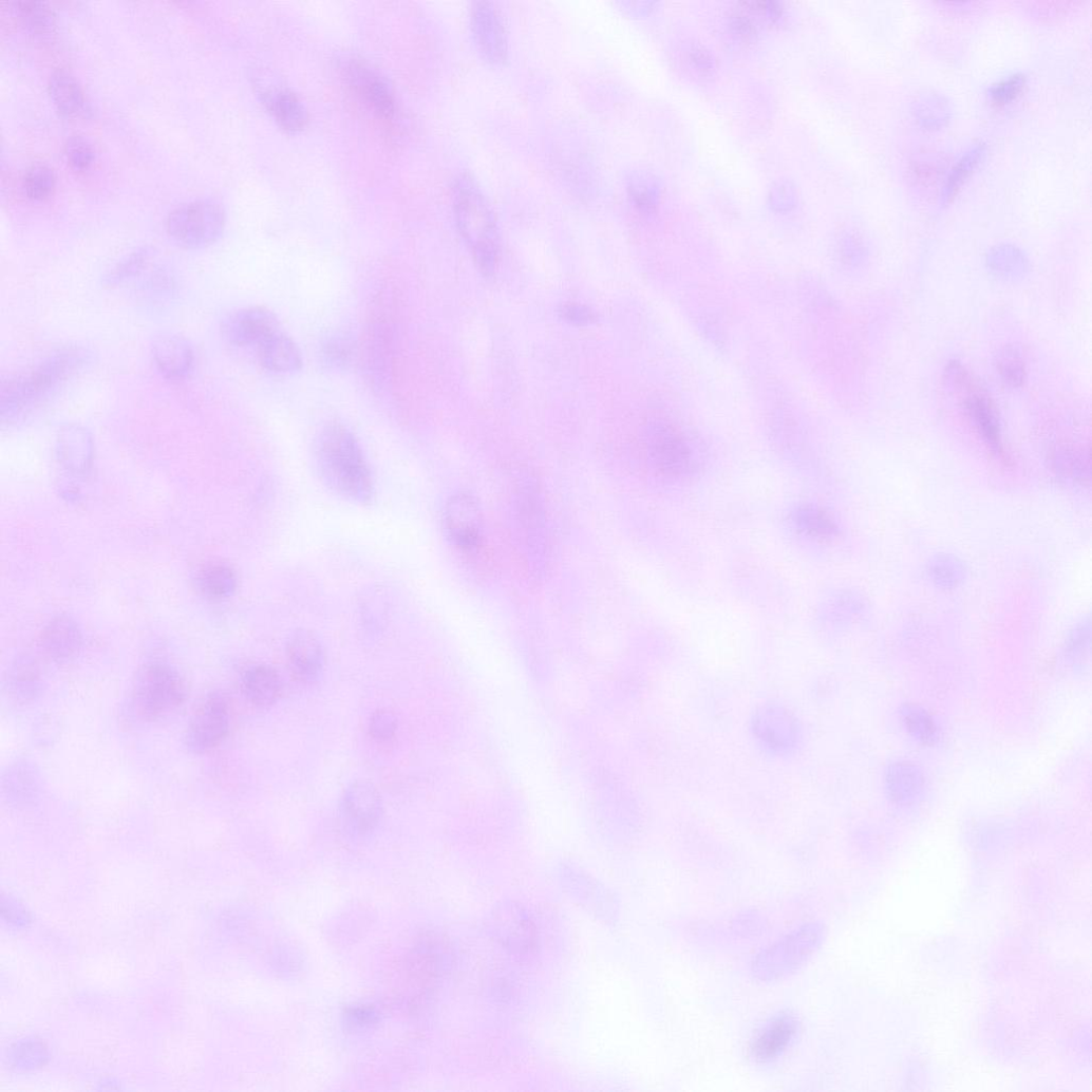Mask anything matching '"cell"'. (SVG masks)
<instances>
[{"label":"cell","mask_w":1092,"mask_h":1092,"mask_svg":"<svg viewBox=\"0 0 1092 1092\" xmlns=\"http://www.w3.org/2000/svg\"><path fill=\"white\" fill-rule=\"evenodd\" d=\"M323 483L340 496L361 503L374 497L373 475L355 434L344 425L331 423L319 433L315 447Z\"/></svg>","instance_id":"1"},{"label":"cell","mask_w":1092,"mask_h":1092,"mask_svg":"<svg viewBox=\"0 0 1092 1092\" xmlns=\"http://www.w3.org/2000/svg\"><path fill=\"white\" fill-rule=\"evenodd\" d=\"M454 209L458 230L477 268L484 276L492 277L500 262L498 229L487 199L470 175H463L456 181Z\"/></svg>","instance_id":"2"},{"label":"cell","mask_w":1092,"mask_h":1092,"mask_svg":"<svg viewBox=\"0 0 1092 1092\" xmlns=\"http://www.w3.org/2000/svg\"><path fill=\"white\" fill-rule=\"evenodd\" d=\"M226 226L223 207L211 200H195L180 205L168 215L167 232L187 249L208 247L220 240Z\"/></svg>","instance_id":"3"},{"label":"cell","mask_w":1092,"mask_h":1092,"mask_svg":"<svg viewBox=\"0 0 1092 1092\" xmlns=\"http://www.w3.org/2000/svg\"><path fill=\"white\" fill-rule=\"evenodd\" d=\"M82 363L77 353H61L27 374L4 381L2 414L13 416L32 406Z\"/></svg>","instance_id":"4"},{"label":"cell","mask_w":1092,"mask_h":1092,"mask_svg":"<svg viewBox=\"0 0 1092 1092\" xmlns=\"http://www.w3.org/2000/svg\"><path fill=\"white\" fill-rule=\"evenodd\" d=\"M133 696L139 715L156 720L177 710L185 701L186 692L182 678L173 669L153 664L140 673Z\"/></svg>","instance_id":"5"},{"label":"cell","mask_w":1092,"mask_h":1092,"mask_svg":"<svg viewBox=\"0 0 1092 1092\" xmlns=\"http://www.w3.org/2000/svg\"><path fill=\"white\" fill-rule=\"evenodd\" d=\"M230 709L226 698L211 694L193 713L185 736L186 746L202 753L220 746L230 732Z\"/></svg>","instance_id":"6"},{"label":"cell","mask_w":1092,"mask_h":1092,"mask_svg":"<svg viewBox=\"0 0 1092 1092\" xmlns=\"http://www.w3.org/2000/svg\"><path fill=\"white\" fill-rule=\"evenodd\" d=\"M345 77L353 93L368 111L382 124H392L396 116V102L389 84L362 60L354 59L346 64Z\"/></svg>","instance_id":"7"},{"label":"cell","mask_w":1092,"mask_h":1092,"mask_svg":"<svg viewBox=\"0 0 1092 1092\" xmlns=\"http://www.w3.org/2000/svg\"><path fill=\"white\" fill-rule=\"evenodd\" d=\"M647 453L660 472L681 476L695 470L693 451L684 436L673 426L655 423L648 430Z\"/></svg>","instance_id":"8"},{"label":"cell","mask_w":1092,"mask_h":1092,"mask_svg":"<svg viewBox=\"0 0 1092 1092\" xmlns=\"http://www.w3.org/2000/svg\"><path fill=\"white\" fill-rule=\"evenodd\" d=\"M950 373L964 388V408L982 438L997 454H1003L1001 429L996 407L986 392L959 365L954 364Z\"/></svg>","instance_id":"9"},{"label":"cell","mask_w":1092,"mask_h":1092,"mask_svg":"<svg viewBox=\"0 0 1092 1092\" xmlns=\"http://www.w3.org/2000/svg\"><path fill=\"white\" fill-rule=\"evenodd\" d=\"M445 524L454 543L464 551L477 548L483 539L484 516L477 500L470 493L452 496L445 511Z\"/></svg>","instance_id":"10"},{"label":"cell","mask_w":1092,"mask_h":1092,"mask_svg":"<svg viewBox=\"0 0 1092 1092\" xmlns=\"http://www.w3.org/2000/svg\"><path fill=\"white\" fill-rule=\"evenodd\" d=\"M471 25L475 44L483 58L492 64H503L508 59V40L503 19L496 6L490 2H476L471 12Z\"/></svg>","instance_id":"11"},{"label":"cell","mask_w":1092,"mask_h":1092,"mask_svg":"<svg viewBox=\"0 0 1092 1092\" xmlns=\"http://www.w3.org/2000/svg\"><path fill=\"white\" fill-rule=\"evenodd\" d=\"M227 340L237 347H252L256 351L281 332L276 315L261 306L241 309L225 323Z\"/></svg>","instance_id":"12"},{"label":"cell","mask_w":1092,"mask_h":1092,"mask_svg":"<svg viewBox=\"0 0 1092 1092\" xmlns=\"http://www.w3.org/2000/svg\"><path fill=\"white\" fill-rule=\"evenodd\" d=\"M754 736L774 753H789L799 739L797 720L785 709L766 707L757 711L752 720Z\"/></svg>","instance_id":"13"},{"label":"cell","mask_w":1092,"mask_h":1092,"mask_svg":"<svg viewBox=\"0 0 1092 1092\" xmlns=\"http://www.w3.org/2000/svg\"><path fill=\"white\" fill-rule=\"evenodd\" d=\"M799 1022L791 1013H780L764 1024L750 1042V1054L759 1063L780 1058L796 1040Z\"/></svg>","instance_id":"14"},{"label":"cell","mask_w":1092,"mask_h":1092,"mask_svg":"<svg viewBox=\"0 0 1092 1092\" xmlns=\"http://www.w3.org/2000/svg\"><path fill=\"white\" fill-rule=\"evenodd\" d=\"M344 812L353 827L361 833L373 831L382 815L381 797L373 784L358 782L345 793Z\"/></svg>","instance_id":"15"},{"label":"cell","mask_w":1092,"mask_h":1092,"mask_svg":"<svg viewBox=\"0 0 1092 1092\" xmlns=\"http://www.w3.org/2000/svg\"><path fill=\"white\" fill-rule=\"evenodd\" d=\"M287 660L294 677L301 682H312L320 674L324 655L321 642L315 634L301 629L294 633L287 643Z\"/></svg>","instance_id":"16"},{"label":"cell","mask_w":1092,"mask_h":1092,"mask_svg":"<svg viewBox=\"0 0 1092 1092\" xmlns=\"http://www.w3.org/2000/svg\"><path fill=\"white\" fill-rule=\"evenodd\" d=\"M157 370L167 379L181 380L190 373L194 357L189 343L176 335H162L152 346Z\"/></svg>","instance_id":"17"},{"label":"cell","mask_w":1092,"mask_h":1092,"mask_svg":"<svg viewBox=\"0 0 1092 1092\" xmlns=\"http://www.w3.org/2000/svg\"><path fill=\"white\" fill-rule=\"evenodd\" d=\"M82 644L77 624L67 617L53 620L43 630L41 645L49 658L58 663H68L77 658Z\"/></svg>","instance_id":"18"},{"label":"cell","mask_w":1092,"mask_h":1092,"mask_svg":"<svg viewBox=\"0 0 1092 1092\" xmlns=\"http://www.w3.org/2000/svg\"><path fill=\"white\" fill-rule=\"evenodd\" d=\"M263 100L267 112L285 132L298 133L306 127V108L294 92L274 89L264 94Z\"/></svg>","instance_id":"19"},{"label":"cell","mask_w":1092,"mask_h":1092,"mask_svg":"<svg viewBox=\"0 0 1092 1092\" xmlns=\"http://www.w3.org/2000/svg\"><path fill=\"white\" fill-rule=\"evenodd\" d=\"M260 364L274 374H291L302 368V356L295 342L282 331L257 350Z\"/></svg>","instance_id":"20"},{"label":"cell","mask_w":1092,"mask_h":1092,"mask_svg":"<svg viewBox=\"0 0 1092 1092\" xmlns=\"http://www.w3.org/2000/svg\"><path fill=\"white\" fill-rule=\"evenodd\" d=\"M50 95L58 111L65 117H78L88 112V102L81 84L72 73L59 69L49 80Z\"/></svg>","instance_id":"21"},{"label":"cell","mask_w":1092,"mask_h":1092,"mask_svg":"<svg viewBox=\"0 0 1092 1092\" xmlns=\"http://www.w3.org/2000/svg\"><path fill=\"white\" fill-rule=\"evenodd\" d=\"M242 689L250 703L256 707L267 708L279 699L282 692V682L279 674L274 669L259 665L245 673Z\"/></svg>","instance_id":"22"},{"label":"cell","mask_w":1092,"mask_h":1092,"mask_svg":"<svg viewBox=\"0 0 1092 1092\" xmlns=\"http://www.w3.org/2000/svg\"><path fill=\"white\" fill-rule=\"evenodd\" d=\"M197 583L205 596L221 600L233 595L238 586V579L231 568L216 565L202 570Z\"/></svg>","instance_id":"23"},{"label":"cell","mask_w":1092,"mask_h":1092,"mask_svg":"<svg viewBox=\"0 0 1092 1092\" xmlns=\"http://www.w3.org/2000/svg\"><path fill=\"white\" fill-rule=\"evenodd\" d=\"M986 146L979 144L967 151L954 166L942 189V201L948 203L957 194L960 187L985 156Z\"/></svg>","instance_id":"24"},{"label":"cell","mask_w":1092,"mask_h":1092,"mask_svg":"<svg viewBox=\"0 0 1092 1092\" xmlns=\"http://www.w3.org/2000/svg\"><path fill=\"white\" fill-rule=\"evenodd\" d=\"M887 784L895 799L906 802L920 791L922 776L912 766L899 762L889 771Z\"/></svg>","instance_id":"25"},{"label":"cell","mask_w":1092,"mask_h":1092,"mask_svg":"<svg viewBox=\"0 0 1092 1092\" xmlns=\"http://www.w3.org/2000/svg\"><path fill=\"white\" fill-rule=\"evenodd\" d=\"M797 526L815 538H830L836 534L837 526L823 509L813 506L799 508L795 513Z\"/></svg>","instance_id":"26"},{"label":"cell","mask_w":1092,"mask_h":1092,"mask_svg":"<svg viewBox=\"0 0 1092 1092\" xmlns=\"http://www.w3.org/2000/svg\"><path fill=\"white\" fill-rule=\"evenodd\" d=\"M56 186L54 170L45 164L31 166L24 176L26 195L34 201H43L52 195Z\"/></svg>","instance_id":"27"},{"label":"cell","mask_w":1092,"mask_h":1092,"mask_svg":"<svg viewBox=\"0 0 1092 1092\" xmlns=\"http://www.w3.org/2000/svg\"><path fill=\"white\" fill-rule=\"evenodd\" d=\"M916 116L922 127L937 129L948 121L950 108L943 96L929 94L918 101Z\"/></svg>","instance_id":"28"},{"label":"cell","mask_w":1092,"mask_h":1092,"mask_svg":"<svg viewBox=\"0 0 1092 1092\" xmlns=\"http://www.w3.org/2000/svg\"><path fill=\"white\" fill-rule=\"evenodd\" d=\"M16 12L30 31L44 36L53 33L55 21L53 13L43 3L25 2L16 4Z\"/></svg>","instance_id":"29"},{"label":"cell","mask_w":1092,"mask_h":1092,"mask_svg":"<svg viewBox=\"0 0 1092 1092\" xmlns=\"http://www.w3.org/2000/svg\"><path fill=\"white\" fill-rule=\"evenodd\" d=\"M10 682L11 691L15 696L31 699L37 695L41 685L39 669L31 662L18 664L13 671Z\"/></svg>","instance_id":"30"},{"label":"cell","mask_w":1092,"mask_h":1092,"mask_svg":"<svg viewBox=\"0 0 1092 1092\" xmlns=\"http://www.w3.org/2000/svg\"><path fill=\"white\" fill-rule=\"evenodd\" d=\"M904 721L910 734L922 742H933L937 738V727L933 718L923 710L907 708Z\"/></svg>","instance_id":"31"},{"label":"cell","mask_w":1092,"mask_h":1092,"mask_svg":"<svg viewBox=\"0 0 1092 1092\" xmlns=\"http://www.w3.org/2000/svg\"><path fill=\"white\" fill-rule=\"evenodd\" d=\"M65 155L69 165L78 172L87 171L95 159L91 144L80 135H72L65 144Z\"/></svg>","instance_id":"32"},{"label":"cell","mask_w":1092,"mask_h":1092,"mask_svg":"<svg viewBox=\"0 0 1092 1092\" xmlns=\"http://www.w3.org/2000/svg\"><path fill=\"white\" fill-rule=\"evenodd\" d=\"M998 370L1006 384L1018 388L1025 380V369L1019 354L1013 349H1006L999 356Z\"/></svg>","instance_id":"33"},{"label":"cell","mask_w":1092,"mask_h":1092,"mask_svg":"<svg viewBox=\"0 0 1092 1092\" xmlns=\"http://www.w3.org/2000/svg\"><path fill=\"white\" fill-rule=\"evenodd\" d=\"M1027 75L1023 73L1012 74L1001 81L993 84L989 91L990 95L998 105L1009 103L1022 92L1027 84Z\"/></svg>","instance_id":"34"},{"label":"cell","mask_w":1092,"mask_h":1092,"mask_svg":"<svg viewBox=\"0 0 1092 1092\" xmlns=\"http://www.w3.org/2000/svg\"><path fill=\"white\" fill-rule=\"evenodd\" d=\"M371 736L378 742L392 740L398 730V721L394 713L380 710L373 714L370 726Z\"/></svg>","instance_id":"35"},{"label":"cell","mask_w":1092,"mask_h":1092,"mask_svg":"<svg viewBox=\"0 0 1092 1092\" xmlns=\"http://www.w3.org/2000/svg\"><path fill=\"white\" fill-rule=\"evenodd\" d=\"M353 346L345 338H333L323 345L325 362L336 368L347 366L354 356Z\"/></svg>","instance_id":"36"},{"label":"cell","mask_w":1092,"mask_h":1092,"mask_svg":"<svg viewBox=\"0 0 1092 1092\" xmlns=\"http://www.w3.org/2000/svg\"><path fill=\"white\" fill-rule=\"evenodd\" d=\"M561 317L577 326H586L598 320L596 313L588 306L579 303L564 304L560 309Z\"/></svg>","instance_id":"37"},{"label":"cell","mask_w":1092,"mask_h":1092,"mask_svg":"<svg viewBox=\"0 0 1092 1092\" xmlns=\"http://www.w3.org/2000/svg\"><path fill=\"white\" fill-rule=\"evenodd\" d=\"M628 190L635 206L639 210L649 212L654 209L655 205H657L654 193L646 185L639 182H632L628 186Z\"/></svg>","instance_id":"38"},{"label":"cell","mask_w":1092,"mask_h":1092,"mask_svg":"<svg viewBox=\"0 0 1092 1092\" xmlns=\"http://www.w3.org/2000/svg\"><path fill=\"white\" fill-rule=\"evenodd\" d=\"M692 61L702 72H711L714 69V60L709 52L702 48H695L692 53Z\"/></svg>","instance_id":"39"}]
</instances>
